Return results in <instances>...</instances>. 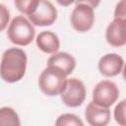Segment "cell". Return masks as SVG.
I'll list each match as a JSON object with an SVG mask.
<instances>
[{
  "label": "cell",
  "instance_id": "obj_1",
  "mask_svg": "<svg viewBox=\"0 0 126 126\" xmlns=\"http://www.w3.org/2000/svg\"><path fill=\"white\" fill-rule=\"evenodd\" d=\"M27 54L18 47H11L4 51L0 62V77L7 83L21 81L27 69Z\"/></svg>",
  "mask_w": 126,
  "mask_h": 126
},
{
  "label": "cell",
  "instance_id": "obj_2",
  "mask_svg": "<svg viewBox=\"0 0 126 126\" xmlns=\"http://www.w3.org/2000/svg\"><path fill=\"white\" fill-rule=\"evenodd\" d=\"M67 77V74L61 68L47 65L38 77V87L45 95L56 96L64 91Z\"/></svg>",
  "mask_w": 126,
  "mask_h": 126
},
{
  "label": "cell",
  "instance_id": "obj_3",
  "mask_svg": "<svg viewBox=\"0 0 126 126\" xmlns=\"http://www.w3.org/2000/svg\"><path fill=\"white\" fill-rule=\"evenodd\" d=\"M34 34L33 25L24 16H16L8 27V39L19 46L29 45L33 40Z\"/></svg>",
  "mask_w": 126,
  "mask_h": 126
},
{
  "label": "cell",
  "instance_id": "obj_4",
  "mask_svg": "<svg viewBox=\"0 0 126 126\" xmlns=\"http://www.w3.org/2000/svg\"><path fill=\"white\" fill-rule=\"evenodd\" d=\"M119 97L117 85L110 80L98 82L93 90V102L101 107H110Z\"/></svg>",
  "mask_w": 126,
  "mask_h": 126
},
{
  "label": "cell",
  "instance_id": "obj_5",
  "mask_svg": "<svg viewBox=\"0 0 126 126\" xmlns=\"http://www.w3.org/2000/svg\"><path fill=\"white\" fill-rule=\"evenodd\" d=\"M62 102L69 107H78L83 104L86 98V88L84 83L77 79H67L66 87L60 94Z\"/></svg>",
  "mask_w": 126,
  "mask_h": 126
},
{
  "label": "cell",
  "instance_id": "obj_6",
  "mask_svg": "<svg viewBox=\"0 0 126 126\" xmlns=\"http://www.w3.org/2000/svg\"><path fill=\"white\" fill-rule=\"evenodd\" d=\"M70 22L73 29L79 32L90 31L94 23V8L87 4H76L70 17Z\"/></svg>",
  "mask_w": 126,
  "mask_h": 126
},
{
  "label": "cell",
  "instance_id": "obj_7",
  "mask_svg": "<svg viewBox=\"0 0 126 126\" xmlns=\"http://www.w3.org/2000/svg\"><path fill=\"white\" fill-rule=\"evenodd\" d=\"M57 9L49 0H39L34 12L29 16V21L38 27L51 26L57 20Z\"/></svg>",
  "mask_w": 126,
  "mask_h": 126
},
{
  "label": "cell",
  "instance_id": "obj_8",
  "mask_svg": "<svg viewBox=\"0 0 126 126\" xmlns=\"http://www.w3.org/2000/svg\"><path fill=\"white\" fill-rule=\"evenodd\" d=\"M99 73L107 78L119 75L124 67V59L116 53H107L103 55L98 61Z\"/></svg>",
  "mask_w": 126,
  "mask_h": 126
},
{
  "label": "cell",
  "instance_id": "obj_9",
  "mask_svg": "<svg viewBox=\"0 0 126 126\" xmlns=\"http://www.w3.org/2000/svg\"><path fill=\"white\" fill-rule=\"evenodd\" d=\"M125 23L123 19H113L105 31L106 42L113 47H122L126 44Z\"/></svg>",
  "mask_w": 126,
  "mask_h": 126
},
{
  "label": "cell",
  "instance_id": "obj_10",
  "mask_svg": "<svg viewBox=\"0 0 126 126\" xmlns=\"http://www.w3.org/2000/svg\"><path fill=\"white\" fill-rule=\"evenodd\" d=\"M85 117L92 126H105L110 120V110L108 107H101L91 101L86 107Z\"/></svg>",
  "mask_w": 126,
  "mask_h": 126
},
{
  "label": "cell",
  "instance_id": "obj_11",
  "mask_svg": "<svg viewBox=\"0 0 126 126\" xmlns=\"http://www.w3.org/2000/svg\"><path fill=\"white\" fill-rule=\"evenodd\" d=\"M37 47L44 53L53 54L58 51L60 47V40L58 35L51 31H43L39 32L35 39Z\"/></svg>",
  "mask_w": 126,
  "mask_h": 126
},
{
  "label": "cell",
  "instance_id": "obj_12",
  "mask_svg": "<svg viewBox=\"0 0 126 126\" xmlns=\"http://www.w3.org/2000/svg\"><path fill=\"white\" fill-rule=\"evenodd\" d=\"M47 65H54L61 68L69 76L76 67L75 58L68 52H55L47 60Z\"/></svg>",
  "mask_w": 126,
  "mask_h": 126
},
{
  "label": "cell",
  "instance_id": "obj_13",
  "mask_svg": "<svg viewBox=\"0 0 126 126\" xmlns=\"http://www.w3.org/2000/svg\"><path fill=\"white\" fill-rule=\"evenodd\" d=\"M21 125L20 117L16 110L9 106L0 108V126H19Z\"/></svg>",
  "mask_w": 126,
  "mask_h": 126
},
{
  "label": "cell",
  "instance_id": "obj_14",
  "mask_svg": "<svg viewBox=\"0 0 126 126\" xmlns=\"http://www.w3.org/2000/svg\"><path fill=\"white\" fill-rule=\"evenodd\" d=\"M55 125L57 126H82L84 122L81 120L79 116L73 113H64L58 116L55 121Z\"/></svg>",
  "mask_w": 126,
  "mask_h": 126
},
{
  "label": "cell",
  "instance_id": "obj_15",
  "mask_svg": "<svg viewBox=\"0 0 126 126\" xmlns=\"http://www.w3.org/2000/svg\"><path fill=\"white\" fill-rule=\"evenodd\" d=\"M39 0H14L16 8L23 14L30 16L34 12Z\"/></svg>",
  "mask_w": 126,
  "mask_h": 126
},
{
  "label": "cell",
  "instance_id": "obj_16",
  "mask_svg": "<svg viewBox=\"0 0 126 126\" xmlns=\"http://www.w3.org/2000/svg\"><path fill=\"white\" fill-rule=\"evenodd\" d=\"M125 109H126V101H125V99H122L121 101H119L118 104L114 108V119L121 126H125L126 125Z\"/></svg>",
  "mask_w": 126,
  "mask_h": 126
},
{
  "label": "cell",
  "instance_id": "obj_17",
  "mask_svg": "<svg viewBox=\"0 0 126 126\" xmlns=\"http://www.w3.org/2000/svg\"><path fill=\"white\" fill-rule=\"evenodd\" d=\"M10 20V11L9 9L4 5L0 3V32L4 31Z\"/></svg>",
  "mask_w": 126,
  "mask_h": 126
},
{
  "label": "cell",
  "instance_id": "obj_18",
  "mask_svg": "<svg viewBox=\"0 0 126 126\" xmlns=\"http://www.w3.org/2000/svg\"><path fill=\"white\" fill-rule=\"evenodd\" d=\"M126 5H125V0H120L114 9V19H123L125 20L126 16Z\"/></svg>",
  "mask_w": 126,
  "mask_h": 126
},
{
  "label": "cell",
  "instance_id": "obj_19",
  "mask_svg": "<svg viewBox=\"0 0 126 126\" xmlns=\"http://www.w3.org/2000/svg\"><path fill=\"white\" fill-rule=\"evenodd\" d=\"M76 4H80V3H83V4H87L89 6H91L92 8L95 9L99 3H100V0H75Z\"/></svg>",
  "mask_w": 126,
  "mask_h": 126
},
{
  "label": "cell",
  "instance_id": "obj_20",
  "mask_svg": "<svg viewBox=\"0 0 126 126\" xmlns=\"http://www.w3.org/2000/svg\"><path fill=\"white\" fill-rule=\"evenodd\" d=\"M60 6H63V7H68L70 6L71 4H73L75 2V0H55Z\"/></svg>",
  "mask_w": 126,
  "mask_h": 126
}]
</instances>
